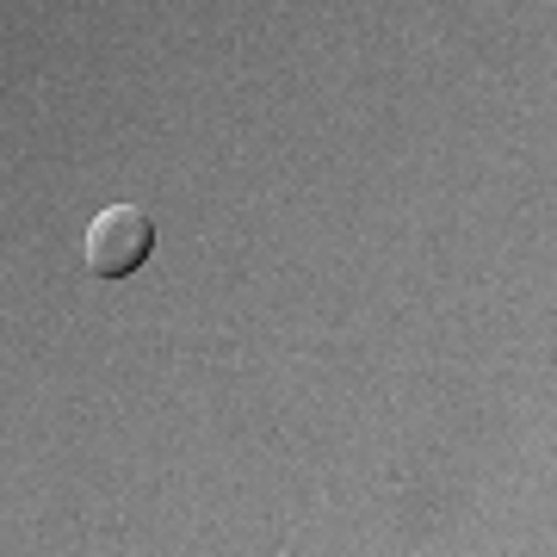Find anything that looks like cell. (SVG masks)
<instances>
[{
  "instance_id": "1",
  "label": "cell",
  "mask_w": 557,
  "mask_h": 557,
  "mask_svg": "<svg viewBox=\"0 0 557 557\" xmlns=\"http://www.w3.org/2000/svg\"><path fill=\"white\" fill-rule=\"evenodd\" d=\"M81 248H87V267L100 278H124V273H137L149 260V248H156V218L143 205H106L100 218L87 223Z\"/></svg>"
}]
</instances>
